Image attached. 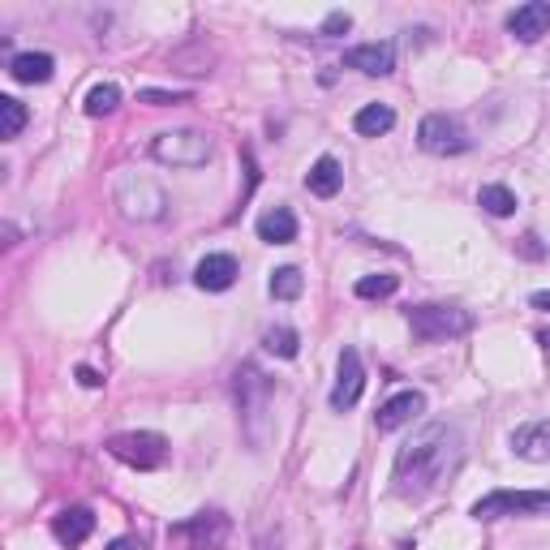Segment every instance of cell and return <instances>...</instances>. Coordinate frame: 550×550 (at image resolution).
<instances>
[{"mask_svg":"<svg viewBox=\"0 0 550 550\" xmlns=\"http://www.w3.org/2000/svg\"><path fill=\"white\" fill-rule=\"evenodd\" d=\"M465 460V439L452 422H426L409 443L396 452L392 486L404 503H422L439 490L447 477H456Z\"/></svg>","mask_w":550,"mask_h":550,"instance_id":"1","label":"cell"},{"mask_svg":"<svg viewBox=\"0 0 550 550\" xmlns=\"http://www.w3.org/2000/svg\"><path fill=\"white\" fill-rule=\"evenodd\" d=\"M233 396H237L241 426H245V434H250V443L258 447L263 443V422H267V404L275 396V383L254 366V361H241V366L233 370Z\"/></svg>","mask_w":550,"mask_h":550,"instance_id":"2","label":"cell"},{"mask_svg":"<svg viewBox=\"0 0 550 550\" xmlns=\"http://www.w3.org/2000/svg\"><path fill=\"white\" fill-rule=\"evenodd\" d=\"M228 538H233V520L220 508H207V512H194L177 520V525H168L164 546L168 550H224Z\"/></svg>","mask_w":550,"mask_h":550,"instance_id":"3","label":"cell"},{"mask_svg":"<svg viewBox=\"0 0 550 550\" xmlns=\"http://www.w3.org/2000/svg\"><path fill=\"white\" fill-rule=\"evenodd\" d=\"M104 452L121 465L138 469V473H151V469H164L172 447L159 430H121V434H108L104 439Z\"/></svg>","mask_w":550,"mask_h":550,"instance_id":"4","label":"cell"},{"mask_svg":"<svg viewBox=\"0 0 550 550\" xmlns=\"http://www.w3.org/2000/svg\"><path fill=\"white\" fill-rule=\"evenodd\" d=\"M112 202H117V211L129 224H159L168 215V194L159 190L151 177H138V172H125V177L117 181Z\"/></svg>","mask_w":550,"mask_h":550,"instance_id":"5","label":"cell"},{"mask_svg":"<svg viewBox=\"0 0 550 550\" xmlns=\"http://www.w3.org/2000/svg\"><path fill=\"white\" fill-rule=\"evenodd\" d=\"M215 155V142L198 129H164L151 142V159L164 168H207Z\"/></svg>","mask_w":550,"mask_h":550,"instance_id":"6","label":"cell"},{"mask_svg":"<svg viewBox=\"0 0 550 550\" xmlns=\"http://www.w3.org/2000/svg\"><path fill=\"white\" fill-rule=\"evenodd\" d=\"M409 331L422 344H439V340H456L473 331V314L460 306H443V301H422L409 310Z\"/></svg>","mask_w":550,"mask_h":550,"instance_id":"7","label":"cell"},{"mask_svg":"<svg viewBox=\"0 0 550 550\" xmlns=\"http://www.w3.org/2000/svg\"><path fill=\"white\" fill-rule=\"evenodd\" d=\"M473 520H503V516H550V490H490L469 508Z\"/></svg>","mask_w":550,"mask_h":550,"instance_id":"8","label":"cell"},{"mask_svg":"<svg viewBox=\"0 0 550 550\" xmlns=\"http://www.w3.org/2000/svg\"><path fill=\"white\" fill-rule=\"evenodd\" d=\"M417 147H422L426 155H465L473 147L469 129L460 125V117H447V112H430V117H422V125H417Z\"/></svg>","mask_w":550,"mask_h":550,"instance_id":"9","label":"cell"},{"mask_svg":"<svg viewBox=\"0 0 550 550\" xmlns=\"http://www.w3.org/2000/svg\"><path fill=\"white\" fill-rule=\"evenodd\" d=\"M361 392H366V366H361V353L357 349H340V361H336V387H331L327 404L336 413L353 409V404L361 400Z\"/></svg>","mask_w":550,"mask_h":550,"instance_id":"10","label":"cell"},{"mask_svg":"<svg viewBox=\"0 0 550 550\" xmlns=\"http://www.w3.org/2000/svg\"><path fill=\"white\" fill-rule=\"evenodd\" d=\"M344 69H357L366 78H387L396 69V43H357L344 52Z\"/></svg>","mask_w":550,"mask_h":550,"instance_id":"11","label":"cell"},{"mask_svg":"<svg viewBox=\"0 0 550 550\" xmlns=\"http://www.w3.org/2000/svg\"><path fill=\"white\" fill-rule=\"evenodd\" d=\"M508 35H516L520 43H538L550 35V5L546 0H529L508 13Z\"/></svg>","mask_w":550,"mask_h":550,"instance_id":"12","label":"cell"},{"mask_svg":"<svg viewBox=\"0 0 550 550\" xmlns=\"http://www.w3.org/2000/svg\"><path fill=\"white\" fill-rule=\"evenodd\" d=\"M237 275H241V267H237L233 254H207L194 267V284L202 293H228V288L237 284Z\"/></svg>","mask_w":550,"mask_h":550,"instance_id":"13","label":"cell"},{"mask_svg":"<svg viewBox=\"0 0 550 550\" xmlns=\"http://www.w3.org/2000/svg\"><path fill=\"white\" fill-rule=\"evenodd\" d=\"M95 533V512L91 508H82V503H74V508H61L52 516V538L61 542V546H82L86 538Z\"/></svg>","mask_w":550,"mask_h":550,"instance_id":"14","label":"cell"},{"mask_svg":"<svg viewBox=\"0 0 550 550\" xmlns=\"http://www.w3.org/2000/svg\"><path fill=\"white\" fill-rule=\"evenodd\" d=\"M422 409H426V396H422V392H396L392 400L379 404V413H374V426H379V434H392V430H400V426H409Z\"/></svg>","mask_w":550,"mask_h":550,"instance_id":"15","label":"cell"},{"mask_svg":"<svg viewBox=\"0 0 550 550\" xmlns=\"http://www.w3.org/2000/svg\"><path fill=\"white\" fill-rule=\"evenodd\" d=\"M512 452L533 465H550V422H525L512 430Z\"/></svg>","mask_w":550,"mask_h":550,"instance_id":"16","label":"cell"},{"mask_svg":"<svg viewBox=\"0 0 550 550\" xmlns=\"http://www.w3.org/2000/svg\"><path fill=\"white\" fill-rule=\"evenodd\" d=\"M254 233H258V241H267V245H293L297 241V215L288 207H271V211L258 215Z\"/></svg>","mask_w":550,"mask_h":550,"instance_id":"17","label":"cell"},{"mask_svg":"<svg viewBox=\"0 0 550 550\" xmlns=\"http://www.w3.org/2000/svg\"><path fill=\"white\" fill-rule=\"evenodd\" d=\"M340 185H344L340 159H336V155H318L314 164H310V172H306V190H310L314 198H336Z\"/></svg>","mask_w":550,"mask_h":550,"instance_id":"18","label":"cell"},{"mask_svg":"<svg viewBox=\"0 0 550 550\" xmlns=\"http://www.w3.org/2000/svg\"><path fill=\"white\" fill-rule=\"evenodd\" d=\"M9 74H13V82H26V86H35V82H52V74H56V61L48 52H18L9 61Z\"/></svg>","mask_w":550,"mask_h":550,"instance_id":"19","label":"cell"},{"mask_svg":"<svg viewBox=\"0 0 550 550\" xmlns=\"http://www.w3.org/2000/svg\"><path fill=\"white\" fill-rule=\"evenodd\" d=\"M392 125H396V112L387 104H366L353 117V129L361 138H383V134H392Z\"/></svg>","mask_w":550,"mask_h":550,"instance_id":"20","label":"cell"},{"mask_svg":"<svg viewBox=\"0 0 550 550\" xmlns=\"http://www.w3.org/2000/svg\"><path fill=\"white\" fill-rule=\"evenodd\" d=\"M86 117H112V112L121 108V86L117 82H99L86 91Z\"/></svg>","mask_w":550,"mask_h":550,"instance_id":"21","label":"cell"},{"mask_svg":"<svg viewBox=\"0 0 550 550\" xmlns=\"http://www.w3.org/2000/svg\"><path fill=\"white\" fill-rule=\"evenodd\" d=\"M477 207H482L486 215H495V220H508V215L516 211V194L508 190V185H482V190H477Z\"/></svg>","mask_w":550,"mask_h":550,"instance_id":"22","label":"cell"},{"mask_svg":"<svg viewBox=\"0 0 550 550\" xmlns=\"http://www.w3.org/2000/svg\"><path fill=\"white\" fill-rule=\"evenodd\" d=\"M301 288H306V275H301L297 267H275L271 280H267V293H271L275 301H297Z\"/></svg>","mask_w":550,"mask_h":550,"instance_id":"23","label":"cell"},{"mask_svg":"<svg viewBox=\"0 0 550 550\" xmlns=\"http://www.w3.org/2000/svg\"><path fill=\"white\" fill-rule=\"evenodd\" d=\"M263 349L275 353V357H284V361H293L301 353V336L293 327H267L263 331Z\"/></svg>","mask_w":550,"mask_h":550,"instance_id":"24","label":"cell"},{"mask_svg":"<svg viewBox=\"0 0 550 550\" xmlns=\"http://www.w3.org/2000/svg\"><path fill=\"white\" fill-rule=\"evenodd\" d=\"M26 129V104L13 95H0V138L13 142Z\"/></svg>","mask_w":550,"mask_h":550,"instance_id":"25","label":"cell"},{"mask_svg":"<svg viewBox=\"0 0 550 550\" xmlns=\"http://www.w3.org/2000/svg\"><path fill=\"white\" fill-rule=\"evenodd\" d=\"M396 288H400L396 275H361L353 293H357L361 301H383V297H396Z\"/></svg>","mask_w":550,"mask_h":550,"instance_id":"26","label":"cell"},{"mask_svg":"<svg viewBox=\"0 0 550 550\" xmlns=\"http://www.w3.org/2000/svg\"><path fill=\"white\" fill-rule=\"evenodd\" d=\"M138 104H151V108H177V104H190L185 91H138Z\"/></svg>","mask_w":550,"mask_h":550,"instance_id":"27","label":"cell"},{"mask_svg":"<svg viewBox=\"0 0 550 550\" xmlns=\"http://www.w3.org/2000/svg\"><path fill=\"white\" fill-rule=\"evenodd\" d=\"M349 31H353V18L344 9H336V13H327V18H323V39H340Z\"/></svg>","mask_w":550,"mask_h":550,"instance_id":"28","label":"cell"},{"mask_svg":"<svg viewBox=\"0 0 550 550\" xmlns=\"http://www.w3.org/2000/svg\"><path fill=\"white\" fill-rule=\"evenodd\" d=\"M104 550H147V542H142L138 533H121V538H112Z\"/></svg>","mask_w":550,"mask_h":550,"instance_id":"29","label":"cell"},{"mask_svg":"<svg viewBox=\"0 0 550 550\" xmlns=\"http://www.w3.org/2000/svg\"><path fill=\"white\" fill-rule=\"evenodd\" d=\"M78 383H82V387H104V379H99L91 366H78Z\"/></svg>","mask_w":550,"mask_h":550,"instance_id":"30","label":"cell"},{"mask_svg":"<svg viewBox=\"0 0 550 550\" xmlns=\"http://www.w3.org/2000/svg\"><path fill=\"white\" fill-rule=\"evenodd\" d=\"M529 306H533V310H546V314H550V288H542V293H533V297H529Z\"/></svg>","mask_w":550,"mask_h":550,"instance_id":"31","label":"cell"},{"mask_svg":"<svg viewBox=\"0 0 550 550\" xmlns=\"http://www.w3.org/2000/svg\"><path fill=\"white\" fill-rule=\"evenodd\" d=\"M520 241H525V245H520V250H525L529 258H538V254H542V245H533V241H538V237H520Z\"/></svg>","mask_w":550,"mask_h":550,"instance_id":"32","label":"cell"},{"mask_svg":"<svg viewBox=\"0 0 550 550\" xmlns=\"http://www.w3.org/2000/svg\"><path fill=\"white\" fill-rule=\"evenodd\" d=\"M13 245H18V228L5 224V250H13Z\"/></svg>","mask_w":550,"mask_h":550,"instance_id":"33","label":"cell"},{"mask_svg":"<svg viewBox=\"0 0 550 550\" xmlns=\"http://www.w3.org/2000/svg\"><path fill=\"white\" fill-rule=\"evenodd\" d=\"M538 340H542V349H546V353H550V327H546V331H542V336H538Z\"/></svg>","mask_w":550,"mask_h":550,"instance_id":"34","label":"cell"}]
</instances>
